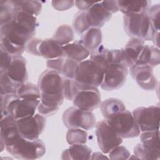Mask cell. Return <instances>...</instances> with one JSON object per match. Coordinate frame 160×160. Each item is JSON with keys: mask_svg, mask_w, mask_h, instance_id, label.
I'll list each match as a JSON object with an SVG mask.
<instances>
[{"mask_svg": "<svg viewBox=\"0 0 160 160\" xmlns=\"http://www.w3.org/2000/svg\"><path fill=\"white\" fill-rule=\"evenodd\" d=\"M38 25L36 16L15 12L11 21L1 25L0 48L12 56H21L26 44L35 34Z\"/></svg>", "mask_w": 160, "mask_h": 160, "instance_id": "cell-1", "label": "cell"}, {"mask_svg": "<svg viewBox=\"0 0 160 160\" xmlns=\"http://www.w3.org/2000/svg\"><path fill=\"white\" fill-rule=\"evenodd\" d=\"M64 79L59 72L48 69L39 77L38 86L41 92V100L38 109L40 114L48 117L54 114L64 101Z\"/></svg>", "mask_w": 160, "mask_h": 160, "instance_id": "cell-2", "label": "cell"}, {"mask_svg": "<svg viewBox=\"0 0 160 160\" xmlns=\"http://www.w3.org/2000/svg\"><path fill=\"white\" fill-rule=\"evenodd\" d=\"M39 102V99H20L15 93L1 94V118L10 115L17 121L32 116Z\"/></svg>", "mask_w": 160, "mask_h": 160, "instance_id": "cell-3", "label": "cell"}, {"mask_svg": "<svg viewBox=\"0 0 160 160\" xmlns=\"http://www.w3.org/2000/svg\"><path fill=\"white\" fill-rule=\"evenodd\" d=\"M7 151L14 158L20 159H36L46 153L44 142L39 139L29 140L21 136L5 146Z\"/></svg>", "mask_w": 160, "mask_h": 160, "instance_id": "cell-4", "label": "cell"}, {"mask_svg": "<svg viewBox=\"0 0 160 160\" xmlns=\"http://www.w3.org/2000/svg\"><path fill=\"white\" fill-rule=\"evenodd\" d=\"M124 29L131 38H139L144 41H152L154 31L146 12L124 14L123 16Z\"/></svg>", "mask_w": 160, "mask_h": 160, "instance_id": "cell-5", "label": "cell"}, {"mask_svg": "<svg viewBox=\"0 0 160 160\" xmlns=\"http://www.w3.org/2000/svg\"><path fill=\"white\" fill-rule=\"evenodd\" d=\"M104 76V71L90 59L78 64L74 80L80 89L98 88L101 86Z\"/></svg>", "mask_w": 160, "mask_h": 160, "instance_id": "cell-6", "label": "cell"}, {"mask_svg": "<svg viewBox=\"0 0 160 160\" xmlns=\"http://www.w3.org/2000/svg\"><path fill=\"white\" fill-rule=\"evenodd\" d=\"M106 119L121 138H132L138 137L140 134L141 131L133 115L128 110L126 109Z\"/></svg>", "mask_w": 160, "mask_h": 160, "instance_id": "cell-7", "label": "cell"}, {"mask_svg": "<svg viewBox=\"0 0 160 160\" xmlns=\"http://www.w3.org/2000/svg\"><path fill=\"white\" fill-rule=\"evenodd\" d=\"M62 122L68 129L80 128L90 130L96 126V117L91 111H84L75 106L68 108L62 114Z\"/></svg>", "mask_w": 160, "mask_h": 160, "instance_id": "cell-8", "label": "cell"}, {"mask_svg": "<svg viewBox=\"0 0 160 160\" xmlns=\"http://www.w3.org/2000/svg\"><path fill=\"white\" fill-rule=\"evenodd\" d=\"M141 132L159 129L160 108L159 106L138 107L132 112Z\"/></svg>", "mask_w": 160, "mask_h": 160, "instance_id": "cell-9", "label": "cell"}, {"mask_svg": "<svg viewBox=\"0 0 160 160\" xmlns=\"http://www.w3.org/2000/svg\"><path fill=\"white\" fill-rule=\"evenodd\" d=\"M95 132L98 146L104 154H108L112 149L122 142V138L117 134L106 119L100 121L96 124Z\"/></svg>", "mask_w": 160, "mask_h": 160, "instance_id": "cell-10", "label": "cell"}, {"mask_svg": "<svg viewBox=\"0 0 160 160\" xmlns=\"http://www.w3.org/2000/svg\"><path fill=\"white\" fill-rule=\"evenodd\" d=\"M18 129L20 135L28 139L34 140L38 139L44 131L46 120L41 114H36L16 121Z\"/></svg>", "mask_w": 160, "mask_h": 160, "instance_id": "cell-11", "label": "cell"}, {"mask_svg": "<svg viewBox=\"0 0 160 160\" xmlns=\"http://www.w3.org/2000/svg\"><path fill=\"white\" fill-rule=\"evenodd\" d=\"M128 73V68L123 64H109L104 72L101 88L108 91L121 88L126 82Z\"/></svg>", "mask_w": 160, "mask_h": 160, "instance_id": "cell-12", "label": "cell"}, {"mask_svg": "<svg viewBox=\"0 0 160 160\" xmlns=\"http://www.w3.org/2000/svg\"><path fill=\"white\" fill-rule=\"evenodd\" d=\"M101 93L97 88L80 89L73 100L75 107L88 111H92L100 106Z\"/></svg>", "mask_w": 160, "mask_h": 160, "instance_id": "cell-13", "label": "cell"}, {"mask_svg": "<svg viewBox=\"0 0 160 160\" xmlns=\"http://www.w3.org/2000/svg\"><path fill=\"white\" fill-rule=\"evenodd\" d=\"M131 77L144 90L153 91L156 88L158 81L153 73V68L146 65L134 64L129 68Z\"/></svg>", "mask_w": 160, "mask_h": 160, "instance_id": "cell-14", "label": "cell"}, {"mask_svg": "<svg viewBox=\"0 0 160 160\" xmlns=\"http://www.w3.org/2000/svg\"><path fill=\"white\" fill-rule=\"evenodd\" d=\"M3 72L19 86L26 83L28 78L26 59L22 56H13L11 64Z\"/></svg>", "mask_w": 160, "mask_h": 160, "instance_id": "cell-15", "label": "cell"}, {"mask_svg": "<svg viewBox=\"0 0 160 160\" xmlns=\"http://www.w3.org/2000/svg\"><path fill=\"white\" fill-rule=\"evenodd\" d=\"M0 126L1 145V151H2L4 147L11 143L21 135L18 129L16 120L10 115L1 118Z\"/></svg>", "mask_w": 160, "mask_h": 160, "instance_id": "cell-16", "label": "cell"}, {"mask_svg": "<svg viewBox=\"0 0 160 160\" xmlns=\"http://www.w3.org/2000/svg\"><path fill=\"white\" fill-rule=\"evenodd\" d=\"M144 46V41L141 39L131 38L121 49L123 64L127 68L133 66L138 60Z\"/></svg>", "mask_w": 160, "mask_h": 160, "instance_id": "cell-17", "label": "cell"}, {"mask_svg": "<svg viewBox=\"0 0 160 160\" xmlns=\"http://www.w3.org/2000/svg\"><path fill=\"white\" fill-rule=\"evenodd\" d=\"M86 12L87 21L90 28L100 29L112 17V14L102 6L101 2H96Z\"/></svg>", "mask_w": 160, "mask_h": 160, "instance_id": "cell-18", "label": "cell"}, {"mask_svg": "<svg viewBox=\"0 0 160 160\" xmlns=\"http://www.w3.org/2000/svg\"><path fill=\"white\" fill-rule=\"evenodd\" d=\"M38 52L40 56L47 59L64 57L63 46L52 38L41 40L38 47Z\"/></svg>", "mask_w": 160, "mask_h": 160, "instance_id": "cell-19", "label": "cell"}, {"mask_svg": "<svg viewBox=\"0 0 160 160\" xmlns=\"http://www.w3.org/2000/svg\"><path fill=\"white\" fill-rule=\"evenodd\" d=\"M159 49L154 46L144 44V48L134 64L146 65L154 68L159 65Z\"/></svg>", "mask_w": 160, "mask_h": 160, "instance_id": "cell-20", "label": "cell"}, {"mask_svg": "<svg viewBox=\"0 0 160 160\" xmlns=\"http://www.w3.org/2000/svg\"><path fill=\"white\" fill-rule=\"evenodd\" d=\"M64 57L72 59L78 63L84 61L89 55L88 50L79 41H75L63 46Z\"/></svg>", "mask_w": 160, "mask_h": 160, "instance_id": "cell-21", "label": "cell"}, {"mask_svg": "<svg viewBox=\"0 0 160 160\" xmlns=\"http://www.w3.org/2000/svg\"><path fill=\"white\" fill-rule=\"evenodd\" d=\"M92 150L85 144H74L62 152V159H90Z\"/></svg>", "mask_w": 160, "mask_h": 160, "instance_id": "cell-22", "label": "cell"}, {"mask_svg": "<svg viewBox=\"0 0 160 160\" xmlns=\"http://www.w3.org/2000/svg\"><path fill=\"white\" fill-rule=\"evenodd\" d=\"M151 1H118V9L124 14H137L146 12L150 7Z\"/></svg>", "mask_w": 160, "mask_h": 160, "instance_id": "cell-23", "label": "cell"}, {"mask_svg": "<svg viewBox=\"0 0 160 160\" xmlns=\"http://www.w3.org/2000/svg\"><path fill=\"white\" fill-rule=\"evenodd\" d=\"M102 39L101 29L90 28L81 35L79 41L88 50L91 51L101 45Z\"/></svg>", "mask_w": 160, "mask_h": 160, "instance_id": "cell-24", "label": "cell"}, {"mask_svg": "<svg viewBox=\"0 0 160 160\" xmlns=\"http://www.w3.org/2000/svg\"><path fill=\"white\" fill-rule=\"evenodd\" d=\"M139 135L142 145L148 150L160 156L159 129L142 132Z\"/></svg>", "mask_w": 160, "mask_h": 160, "instance_id": "cell-25", "label": "cell"}, {"mask_svg": "<svg viewBox=\"0 0 160 160\" xmlns=\"http://www.w3.org/2000/svg\"><path fill=\"white\" fill-rule=\"evenodd\" d=\"M100 109L103 117L105 119H108L126 110V107L123 102L120 99L111 98L102 101L100 104Z\"/></svg>", "mask_w": 160, "mask_h": 160, "instance_id": "cell-26", "label": "cell"}, {"mask_svg": "<svg viewBox=\"0 0 160 160\" xmlns=\"http://www.w3.org/2000/svg\"><path fill=\"white\" fill-rule=\"evenodd\" d=\"M14 12H24L32 16L39 15L42 11V4L38 1H11Z\"/></svg>", "mask_w": 160, "mask_h": 160, "instance_id": "cell-27", "label": "cell"}, {"mask_svg": "<svg viewBox=\"0 0 160 160\" xmlns=\"http://www.w3.org/2000/svg\"><path fill=\"white\" fill-rule=\"evenodd\" d=\"M20 99L41 100V92L38 86L32 83H24L17 89L16 93Z\"/></svg>", "mask_w": 160, "mask_h": 160, "instance_id": "cell-28", "label": "cell"}, {"mask_svg": "<svg viewBox=\"0 0 160 160\" xmlns=\"http://www.w3.org/2000/svg\"><path fill=\"white\" fill-rule=\"evenodd\" d=\"M109 49L104 46L100 45L97 48L90 51V60L99 66L104 72L109 65L108 53Z\"/></svg>", "mask_w": 160, "mask_h": 160, "instance_id": "cell-29", "label": "cell"}, {"mask_svg": "<svg viewBox=\"0 0 160 160\" xmlns=\"http://www.w3.org/2000/svg\"><path fill=\"white\" fill-rule=\"evenodd\" d=\"M52 38L62 46H64L73 41L74 38V32L70 26L63 24L57 29Z\"/></svg>", "mask_w": 160, "mask_h": 160, "instance_id": "cell-30", "label": "cell"}, {"mask_svg": "<svg viewBox=\"0 0 160 160\" xmlns=\"http://www.w3.org/2000/svg\"><path fill=\"white\" fill-rule=\"evenodd\" d=\"M66 141L71 145L74 144H85L88 140V134L82 129H69L66 133Z\"/></svg>", "mask_w": 160, "mask_h": 160, "instance_id": "cell-31", "label": "cell"}, {"mask_svg": "<svg viewBox=\"0 0 160 160\" xmlns=\"http://www.w3.org/2000/svg\"><path fill=\"white\" fill-rule=\"evenodd\" d=\"M79 90L80 88L74 79H64L63 94L66 99L68 101H73Z\"/></svg>", "mask_w": 160, "mask_h": 160, "instance_id": "cell-32", "label": "cell"}, {"mask_svg": "<svg viewBox=\"0 0 160 160\" xmlns=\"http://www.w3.org/2000/svg\"><path fill=\"white\" fill-rule=\"evenodd\" d=\"M72 26L75 32L79 35H82L90 28L87 21L86 11H79L75 14Z\"/></svg>", "mask_w": 160, "mask_h": 160, "instance_id": "cell-33", "label": "cell"}, {"mask_svg": "<svg viewBox=\"0 0 160 160\" xmlns=\"http://www.w3.org/2000/svg\"><path fill=\"white\" fill-rule=\"evenodd\" d=\"M11 1H0L1 25L11 21L14 15Z\"/></svg>", "mask_w": 160, "mask_h": 160, "instance_id": "cell-34", "label": "cell"}, {"mask_svg": "<svg viewBox=\"0 0 160 160\" xmlns=\"http://www.w3.org/2000/svg\"><path fill=\"white\" fill-rule=\"evenodd\" d=\"M1 94L16 93L19 86L12 81L3 72H0Z\"/></svg>", "mask_w": 160, "mask_h": 160, "instance_id": "cell-35", "label": "cell"}, {"mask_svg": "<svg viewBox=\"0 0 160 160\" xmlns=\"http://www.w3.org/2000/svg\"><path fill=\"white\" fill-rule=\"evenodd\" d=\"M152 27L154 31H159V13L160 6L159 4L150 6L146 11Z\"/></svg>", "mask_w": 160, "mask_h": 160, "instance_id": "cell-36", "label": "cell"}, {"mask_svg": "<svg viewBox=\"0 0 160 160\" xmlns=\"http://www.w3.org/2000/svg\"><path fill=\"white\" fill-rule=\"evenodd\" d=\"M78 64V62L72 59L65 58L61 74L63 75L65 78L74 79Z\"/></svg>", "mask_w": 160, "mask_h": 160, "instance_id": "cell-37", "label": "cell"}, {"mask_svg": "<svg viewBox=\"0 0 160 160\" xmlns=\"http://www.w3.org/2000/svg\"><path fill=\"white\" fill-rule=\"evenodd\" d=\"M134 154L140 159H159L160 156L146 149L141 143L138 144L134 148Z\"/></svg>", "mask_w": 160, "mask_h": 160, "instance_id": "cell-38", "label": "cell"}, {"mask_svg": "<svg viewBox=\"0 0 160 160\" xmlns=\"http://www.w3.org/2000/svg\"><path fill=\"white\" fill-rule=\"evenodd\" d=\"M131 156L129 151L123 146H118L109 152V158L111 159H128Z\"/></svg>", "mask_w": 160, "mask_h": 160, "instance_id": "cell-39", "label": "cell"}, {"mask_svg": "<svg viewBox=\"0 0 160 160\" xmlns=\"http://www.w3.org/2000/svg\"><path fill=\"white\" fill-rule=\"evenodd\" d=\"M64 59H65V57H61L56 59H48L46 62V66L49 69L55 71L61 74Z\"/></svg>", "mask_w": 160, "mask_h": 160, "instance_id": "cell-40", "label": "cell"}, {"mask_svg": "<svg viewBox=\"0 0 160 160\" xmlns=\"http://www.w3.org/2000/svg\"><path fill=\"white\" fill-rule=\"evenodd\" d=\"M42 39L38 38H32L26 45L25 51L28 53L31 54L34 56H39V54L38 52V47L39 43Z\"/></svg>", "mask_w": 160, "mask_h": 160, "instance_id": "cell-41", "label": "cell"}, {"mask_svg": "<svg viewBox=\"0 0 160 160\" xmlns=\"http://www.w3.org/2000/svg\"><path fill=\"white\" fill-rule=\"evenodd\" d=\"M1 49V69L0 72L5 71L10 66L12 61L13 56L6 52L5 51Z\"/></svg>", "mask_w": 160, "mask_h": 160, "instance_id": "cell-42", "label": "cell"}, {"mask_svg": "<svg viewBox=\"0 0 160 160\" xmlns=\"http://www.w3.org/2000/svg\"><path fill=\"white\" fill-rule=\"evenodd\" d=\"M52 7L57 11H62L72 8L75 4L74 1H52L51 2Z\"/></svg>", "mask_w": 160, "mask_h": 160, "instance_id": "cell-43", "label": "cell"}, {"mask_svg": "<svg viewBox=\"0 0 160 160\" xmlns=\"http://www.w3.org/2000/svg\"><path fill=\"white\" fill-rule=\"evenodd\" d=\"M102 6L111 14H113L119 11L118 1H101Z\"/></svg>", "mask_w": 160, "mask_h": 160, "instance_id": "cell-44", "label": "cell"}, {"mask_svg": "<svg viewBox=\"0 0 160 160\" xmlns=\"http://www.w3.org/2000/svg\"><path fill=\"white\" fill-rule=\"evenodd\" d=\"M96 2H88L84 1H76L75 4L76 6L80 10L82 11H86L88 9H89Z\"/></svg>", "mask_w": 160, "mask_h": 160, "instance_id": "cell-45", "label": "cell"}, {"mask_svg": "<svg viewBox=\"0 0 160 160\" xmlns=\"http://www.w3.org/2000/svg\"><path fill=\"white\" fill-rule=\"evenodd\" d=\"M152 41H153V43L154 44V46L159 48V31H155Z\"/></svg>", "mask_w": 160, "mask_h": 160, "instance_id": "cell-46", "label": "cell"}]
</instances>
